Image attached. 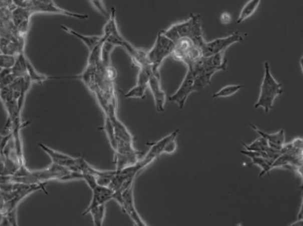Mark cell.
I'll return each instance as SVG.
<instances>
[{"label": "cell", "mask_w": 303, "mask_h": 226, "mask_svg": "<svg viewBox=\"0 0 303 226\" xmlns=\"http://www.w3.org/2000/svg\"><path fill=\"white\" fill-rule=\"evenodd\" d=\"M162 32L174 42H177L180 39L188 38L195 45L202 48L207 42L204 38L201 18L200 14L197 13H191L188 19L173 24Z\"/></svg>", "instance_id": "6da1fadb"}, {"label": "cell", "mask_w": 303, "mask_h": 226, "mask_svg": "<svg viewBox=\"0 0 303 226\" xmlns=\"http://www.w3.org/2000/svg\"><path fill=\"white\" fill-rule=\"evenodd\" d=\"M283 93V85L276 81L270 72L269 62L264 63V76L262 79L260 95L257 102L254 104V108H262L265 113H269L272 109L274 101L276 97Z\"/></svg>", "instance_id": "7a4b0ae2"}, {"label": "cell", "mask_w": 303, "mask_h": 226, "mask_svg": "<svg viewBox=\"0 0 303 226\" xmlns=\"http://www.w3.org/2000/svg\"><path fill=\"white\" fill-rule=\"evenodd\" d=\"M105 42H108L115 47H123L126 50L127 53L130 55L131 58H134L138 54L139 48L132 45L131 42L127 41L120 33L119 27L116 20V12L115 8H112L110 15L108 17L107 23L105 24L102 34Z\"/></svg>", "instance_id": "3957f363"}, {"label": "cell", "mask_w": 303, "mask_h": 226, "mask_svg": "<svg viewBox=\"0 0 303 226\" xmlns=\"http://www.w3.org/2000/svg\"><path fill=\"white\" fill-rule=\"evenodd\" d=\"M17 7L24 8L34 13H54L59 15L67 16L74 19L85 20L89 19L87 14H81L77 12H70L66 9L58 6L54 1H13Z\"/></svg>", "instance_id": "277c9868"}, {"label": "cell", "mask_w": 303, "mask_h": 226, "mask_svg": "<svg viewBox=\"0 0 303 226\" xmlns=\"http://www.w3.org/2000/svg\"><path fill=\"white\" fill-rule=\"evenodd\" d=\"M175 49V42L167 37L162 30L158 33L154 45L147 50V60L154 71H160V67L166 58L171 57Z\"/></svg>", "instance_id": "5b68a950"}, {"label": "cell", "mask_w": 303, "mask_h": 226, "mask_svg": "<svg viewBox=\"0 0 303 226\" xmlns=\"http://www.w3.org/2000/svg\"><path fill=\"white\" fill-rule=\"evenodd\" d=\"M171 58L184 64L187 69H192L197 62L203 58V55L201 48L195 45L190 39L183 38L175 42Z\"/></svg>", "instance_id": "8992f818"}, {"label": "cell", "mask_w": 303, "mask_h": 226, "mask_svg": "<svg viewBox=\"0 0 303 226\" xmlns=\"http://www.w3.org/2000/svg\"><path fill=\"white\" fill-rule=\"evenodd\" d=\"M243 42H244L243 35L238 31H235L230 35L224 37H219L209 42H205V44L201 48L202 55L204 58H208L215 54L225 52V50L234 43Z\"/></svg>", "instance_id": "52a82bcc"}, {"label": "cell", "mask_w": 303, "mask_h": 226, "mask_svg": "<svg viewBox=\"0 0 303 226\" xmlns=\"http://www.w3.org/2000/svg\"><path fill=\"white\" fill-rule=\"evenodd\" d=\"M179 131L180 129L177 128L176 130L173 131L172 133H170L169 135L161 139L160 141L154 142V143H147L148 145L151 146V148L147 151V153L145 155V157H142L138 162V165L140 166L142 172L143 170H145L148 165L155 161L158 157H161V155L164 154L168 143L171 142L172 140L177 139V135L179 134Z\"/></svg>", "instance_id": "ba28073f"}, {"label": "cell", "mask_w": 303, "mask_h": 226, "mask_svg": "<svg viewBox=\"0 0 303 226\" xmlns=\"http://www.w3.org/2000/svg\"><path fill=\"white\" fill-rule=\"evenodd\" d=\"M192 92H194V73L192 70L187 69L179 88H177L176 92L169 96V101L170 103L177 104V107L182 110L184 109L186 100Z\"/></svg>", "instance_id": "9c48e42d"}, {"label": "cell", "mask_w": 303, "mask_h": 226, "mask_svg": "<svg viewBox=\"0 0 303 226\" xmlns=\"http://www.w3.org/2000/svg\"><path fill=\"white\" fill-rule=\"evenodd\" d=\"M148 88L152 93L154 98V106L157 112H163L165 111V104L167 102V95L161 87V73L160 71H154L152 76L150 77Z\"/></svg>", "instance_id": "30bf717a"}, {"label": "cell", "mask_w": 303, "mask_h": 226, "mask_svg": "<svg viewBox=\"0 0 303 226\" xmlns=\"http://www.w3.org/2000/svg\"><path fill=\"white\" fill-rule=\"evenodd\" d=\"M38 145L44 152H46L50 157L53 164L65 167V168L69 169L72 172L78 173L77 172V164H78V158L79 157H71V156H69L67 154L53 150V149H51L45 144H43L41 142H39Z\"/></svg>", "instance_id": "8fae6325"}, {"label": "cell", "mask_w": 303, "mask_h": 226, "mask_svg": "<svg viewBox=\"0 0 303 226\" xmlns=\"http://www.w3.org/2000/svg\"><path fill=\"white\" fill-rule=\"evenodd\" d=\"M92 196L91 203L88 205V207L86 208L82 216H86L89 214V212L92 211L94 208L99 207L100 205H106V203H108L109 201L113 200V196L115 192L112 190L111 188L108 187H104L98 185L95 188L92 189Z\"/></svg>", "instance_id": "7c38bea8"}, {"label": "cell", "mask_w": 303, "mask_h": 226, "mask_svg": "<svg viewBox=\"0 0 303 226\" xmlns=\"http://www.w3.org/2000/svg\"><path fill=\"white\" fill-rule=\"evenodd\" d=\"M97 68L98 65L87 64L84 71L75 76H71V79H77L82 81L89 91L94 96L98 90L97 82Z\"/></svg>", "instance_id": "4fadbf2b"}, {"label": "cell", "mask_w": 303, "mask_h": 226, "mask_svg": "<svg viewBox=\"0 0 303 226\" xmlns=\"http://www.w3.org/2000/svg\"><path fill=\"white\" fill-rule=\"evenodd\" d=\"M249 126L253 128V131H255L260 135V137H262L267 141L269 148H271L273 150L280 151L282 148L285 144L284 129H281V130L276 132V133H274V134H268V133H265L263 131H261L260 128L255 127L253 124H249Z\"/></svg>", "instance_id": "5bb4252c"}, {"label": "cell", "mask_w": 303, "mask_h": 226, "mask_svg": "<svg viewBox=\"0 0 303 226\" xmlns=\"http://www.w3.org/2000/svg\"><path fill=\"white\" fill-rule=\"evenodd\" d=\"M61 28L62 30L65 31L69 35H74L75 37L81 40L82 42H84L85 46L87 47L89 52H91L92 50H94L96 47L99 46L100 44H101L102 42H105L103 36L101 35H83L78 33L77 31L74 30L73 28H70V27L62 25Z\"/></svg>", "instance_id": "9a60e30c"}, {"label": "cell", "mask_w": 303, "mask_h": 226, "mask_svg": "<svg viewBox=\"0 0 303 226\" xmlns=\"http://www.w3.org/2000/svg\"><path fill=\"white\" fill-rule=\"evenodd\" d=\"M241 153L245 155L246 157H249L253 165H256L259 168H261V172L259 177H261L268 174L272 170V162L269 161L261 157V152H253V151H247V150H241Z\"/></svg>", "instance_id": "2e32d148"}, {"label": "cell", "mask_w": 303, "mask_h": 226, "mask_svg": "<svg viewBox=\"0 0 303 226\" xmlns=\"http://www.w3.org/2000/svg\"><path fill=\"white\" fill-rule=\"evenodd\" d=\"M26 65H27L28 76L30 77L33 84L42 85L45 81L52 79H65L67 76H49L45 73H39L38 70L35 68L34 65L31 63L29 58H26Z\"/></svg>", "instance_id": "e0dca14e"}, {"label": "cell", "mask_w": 303, "mask_h": 226, "mask_svg": "<svg viewBox=\"0 0 303 226\" xmlns=\"http://www.w3.org/2000/svg\"><path fill=\"white\" fill-rule=\"evenodd\" d=\"M260 4H261L260 0H250L247 3H246L239 12V15L237 19V24L242 23L243 21H245L246 19L253 15V13L256 12Z\"/></svg>", "instance_id": "ac0fdd59"}, {"label": "cell", "mask_w": 303, "mask_h": 226, "mask_svg": "<svg viewBox=\"0 0 303 226\" xmlns=\"http://www.w3.org/2000/svg\"><path fill=\"white\" fill-rule=\"evenodd\" d=\"M26 58L27 57L25 55V52H22L16 57V64L12 68V74L16 78H24V77L27 76Z\"/></svg>", "instance_id": "d6986e66"}, {"label": "cell", "mask_w": 303, "mask_h": 226, "mask_svg": "<svg viewBox=\"0 0 303 226\" xmlns=\"http://www.w3.org/2000/svg\"><path fill=\"white\" fill-rule=\"evenodd\" d=\"M242 145L245 148V150L253 152H268L270 149L267 141L262 137H259L249 144L242 142Z\"/></svg>", "instance_id": "ffe728a7"}, {"label": "cell", "mask_w": 303, "mask_h": 226, "mask_svg": "<svg viewBox=\"0 0 303 226\" xmlns=\"http://www.w3.org/2000/svg\"><path fill=\"white\" fill-rule=\"evenodd\" d=\"M105 116V120H104L103 129L105 134L108 137V142L111 146L112 150L115 151L116 149V141H115V129L113 126L111 118L108 115Z\"/></svg>", "instance_id": "44dd1931"}, {"label": "cell", "mask_w": 303, "mask_h": 226, "mask_svg": "<svg viewBox=\"0 0 303 226\" xmlns=\"http://www.w3.org/2000/svg\"><path fill=\"white\" fill-rule=\"evenodd\" d=\"M89 214L92 216V226H103L104 220L107 214V207L106 205H100L99 207L92 209Z\"/></svg>", "instance_id": "7402d4cb"}, {"label": "cell", "mask_w": 303, "mask_h": 226, "mask_svg": "<svg viewBox=\"0 0 303 226\" xmlns=\"http://www.w3.org/2000/svg\"><path fill=\"white\" fill-rule=\"evenodd\" d=\"M243 85H227L225 87L221 88L217 92L214 93L212 95V98H225V97H230L233 96L243 88Z\"/></svg>", "instance_id": "603a6c76"}, {"label": "cell", "mask_w": 303, "mask_h": 226, "mask_svg": "<svg viewBox=\"0 0 303 226\" xmlns=\"http://www.w3.org/2000/svg\"><path fill=\"white\" fill-rule=\"evenodd\" d=\"M146 90H147V88L135 85L134 87H132L130 90H128L124 94V97L125 98H135V99H144L146 96Z\"/></svg>", "instance_id": "cb8c5ba5"}, {"label": "cell", "mask_w": 303, "mask_h": 226, "mask_svg": "<svg viewBox=\"0 0 303 226\" xmlns=\"http://www.w3.org/2000/svg\"><path fill=\"white\" fill-rule=\"evenodd\" d=\"M16 61V56L0 53V68L1 69H12Z\"/></svg>", "instance_id": "d4e9b609"}, {"label": "cell", "mask_w": 303, "mask_h": 226, "mask_svg": "<svg viewBox=\"0 0 303 226\" xmlns=\"http://www.w3.org/2000/svg\"><path fill=\"white\" fill-rule=\"evenodd\" d=\"M92 7L94 8V10H96L97 12H100L101 15L108 18L110 15V13L108 11V9L106 7V4L103 1H90L89 2Z\"/></svg>", "instance_id": "484cf974"}, {"label": "cell", "mask_w": 303, "mask_h": 226, "mask_svg": "<svg viewBox=\"0 0 303 226\" xmlns=\"http://www.w3.org/2000/svg\"><path fill=\"white\" fill-rule=\"evenodd\" d=\"M14 99V96H13V92H12V89L10 87L8 86L7 88H2L0 89V101L1 103L3 104V105L9 103L10 101Z\"/></svg>", "instance_id": "4316f807"}, {"label": "cell", "mask_w": 303, "mask_h": 226, "mask_svg": "<svg viewBox=\"0 0 303 226\" xmlns=\"http://www.w3.org/2000/svg\"><path fill=\"white\" fill-rule=\"evenodd\" d=\"M131 218L133 226H148L146 225V223L143 220L141 216L138 214V211H132L130 214L128 215Z\"/></svg>", "instance_id": "83f0119b"}, {"label": "cell", "mask_w": 303, "mask_h": 226, "mask_svg": "<svg viewBox=\"0 0 303 226\" xmlns=\"http://www.w3.org/2000/svg\"><path fill=\"white\" fill-rule=\"evenodd\" d=\"M16 79V77L14 76L13 74H10V75H8V76L0 79V89L7 88L8 86H10Z\"/></svg>", "instance_id": "f1b7e54d"}, {"label": "cell", "mask_w": 303, "mask_h": 226, "mask_svg": "<svg viewBox=\"0 0 303 226\" xmlns=\"http://www.w3.org/2000/svg\"><path fill=\"white\" fill-rule=\"evenodd\" d=\"M220 21H221V23L224 24V25L230 24L231 22V15L229 12H223L220 16Z\"/></svg>", "instance_id": "f546056e"}, {"label": "cell", "mask_w": 303, "mask_h": 226, "mask_svg": "<svg viewBox=\"0 0 303 226\" xmlns=\"http://www.w3.org/2000/svg\"><path fill=\"white\" fill-rule=\"evenodd\" d=\"M0 226H12L11 223L9 221V219L7 218V216L2 215V218L0 220Z\"/></svg>", "instance_id": "4dcf8cb0"}, {"label": "cell", "mask_w": 303, "mask_h": 226, "mask_svg": "<svg viewBox=\"0 0 303 226\" xmlns=\"http://www.w3.org/2000/svg\"><path fill=\"white\" fill-rule=\"evenodd\" d=\"M297 219H303V191L301 192V204L299 207V212L297 214Z\"/></svg>", "instance_id": "1f68e13d"}, {"label": "cell", "mask_w": 303, "mask_h": 226, "mask_svg": "<svg viewBox=\"0 0 303 226\" xmlns=\"http://www.w3.org/2000/svg\"><path fill=\"white\" fill-rule=\"evenodd\" d=\"M12 74V69H1L0 71V79L5 78Z\"/></svg>", "instance_id": "d6a6232c"}, {"label": "cell", "mask_w": 303, "mask_h": 226, "mask_svg": "<svg viewBox=\"0 0 303 226\" xmlns=\"http://www.w3.org/2000/svg\"><path fill=\"white\" fill-rule=\"evenodd\" d=\"M288 226H303V219H298L297 221Z\"/></svg>", "instance_id": "836d02e7"}, {"label": "cell", "mask_w": 303, "mask_h": 226, "mask_svg": "<svg viewBox=\"0 0 303 226\" xmlns=\"http://www.w3.org/2000/svg\"><path fill=\"white\" fill-rule=\"evenodd\" d=\"M299 65H300V68H301V71H302L303 73V55L302 57L299 59Z\"/></svg>", "instance_id": "e575fe53"}, {"label": "cell", "mask_w": 303, "mask_h": 226, "mask_svg": "<svg viewBox=\"0 0 303 226\" xmlns=\"http://www.w3.org/2000/svg\"><path fill=\"white\" fill-rule=\"evenodd\" d=\"M302 142H303V138H302Z\"/></svg>", "instance_id": "d590c367"}]
</instances>
